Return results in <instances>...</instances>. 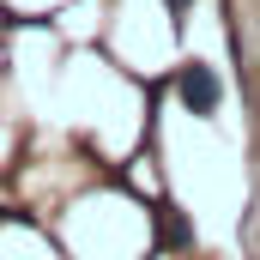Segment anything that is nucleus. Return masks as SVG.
Instances as JSON below:
<instances>
[{"mask_svg": "<svg viewBox=\"0 0 260 260\" xmlns=\"http://www.w3.org/2000/svg\"><path fill=\"white\" fill-rule=\"evenodd\" d=\"M176 97H182L188 115H218L224 85H218V73H212L206 61H188V67H182V79H176Z\"/></svg>", "mask_w": 260, "mask_h": 260, "instance_id": "f257e3e1", "label": "nucleus"}, {"mask_svg": "<svg viewBox=\"0 0 260 260\" xmlns=\"http://www.w3.org/2000/svg\"><path fill=\"white\" fill-rule=\"evenodd\" d=\"M164 236H170L176 248H188V242H194V230H188V224L176 218V206H170V218H164Z\"/></svg>", "mask_w": 260, "mask_h": 260, "instance_id": "f03ea898", "label": "nucleus"}, {"mask_svg": "<svg viewBox=\"0 0 260 260\" xmlns=\"http://www.w3.org/2000/svg\"><path fill=\"white\" fill-rule=\"evenodd\" d=\"M188 6H194V0H170V12H188Z\"/></svg>", "mask_w": 260, "mask_h": 260, "instance_id": "7ed1b4c3", "label": "nucleus"}]
</instances>
